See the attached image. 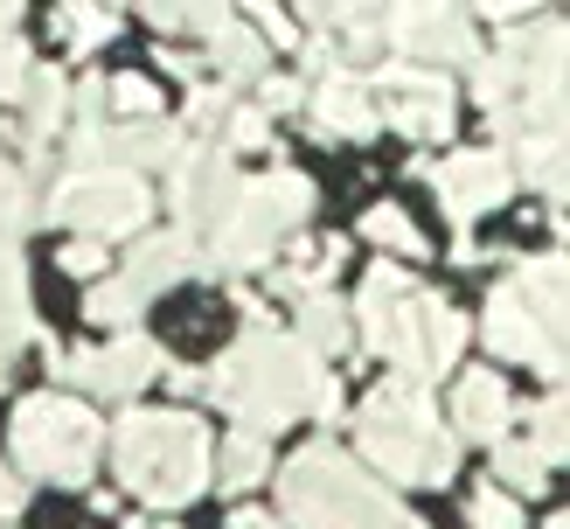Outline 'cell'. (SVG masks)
<instances>
[{
	"label": "cell",
	"instance_id": "cell-28",
	"mask_svg": "<svg viewBox=\"0 0 570 529\" xmlns=\"http://www.w3.org/2000/svg\"><path fill=\"white\" fill-rule=\"evenodd\" d=\"M56 28H63L77 49H105L111 36H119V14L98 8V0H63V8H56Z\"/></svg>",
	"mask_w": 570,
	"mask_h": 529
},
{
	"label": "cell",
	"instance_id": "cell-17",
	"mask_svg": "<svg viewBox=\"0 0 570 529\" xmlns=\"http://www.w3.org/2000/svg\"><path fill=\"white\" fill-rule=\"evenodd\" d=\"M188 272H203V251H195V237H188V231H154V237L126 258L119 286L147 306L154 293H167V286H175V278H188Z\"/></svg>",
	"mask_w": 570,
	"mask_h": 529
},
{
	"label": "cell",
	"instance_id": "cell-18",
	"mask_svg": "<svg viewBox=\"0 0 570 529\" xmlns=\"http://www.w3.org/2000/svg\"><path fill=\"white\" fill-rule=\"evenodd\" d=\"M515 286H522V300L535 306V321H543V334L557 342L563 376H570V258H563V251H543V258H529V265L515 272Z\"/></svg>",
	"mask_w": 570,
	"mask_h": 529
},
{
	"label": "cell",
	"instance_id": "cell-11",
	"mask_svg": "<svg viewBox=\"0 0 570 529\" xmlns=\"http://www.w3.org/2000/svg\"><path fill=\"white\" fill-rule=\"evenodd\" d=\"M390 49L424 56V63H480L460 0H390Z\"/></svg>",
	"mask_w": 570,
	"mask_h": 529
},
{
	"label": "cell",
	"instance_id": "cell-32",
	"mask_svg": "<svg viewBox=\"0 0 570 529\" xmlns=\"http://www.w3.org/2000/svg\"><path fill=\"white\" fill-rule=\"evenodd\" d=\"M111 111H119V119H160L154 77H111Z\"/></svg>",
	"mask_w": 570,
	"mask_h": 529
},
{
	"label": "cell",
	"instance_id": "cell-30",
	"mask_svg": "<svg viewBox=\"0 0 570 529\" xmlns=\"http://www.w3.org/2000/svg\"><path fill=\"white\" fill-rule=\"evenodd\" d=\"M362 231H368V244H383V251H424V237H417V223L396 209V203H376L362 216Z\"/></svg>",
	"mask_w": 570,
	"mask_h": 529
},
{
	"label": "cell",
	"instance_id": "cell-25",
	"mask_svg": "<svg viewBox=\"0 0 570 529\" xmlns=\"http://www.w3.org/2000/svg\"><path fill=\"white\" fill-rule=\"evenodd\" d=\"M299 342H306L313 355H341V349H348V306L313 286V293L299 300Z\"/></svg>",
	"mask_w": 570,
	"mask_h": 529
},
{
	"label": "cell",
	"instance_id": "cell-10",
	"mask_svg": "<svg viewBox=\"0 0 570 529\" xmlns=\"http://www.w3.org/2000/svg\"><path fill=\"white\" fill-rule=\"evenodd\" d=\"M167 175H175V216H181V231L195 237V231H223V223H230V209L244 203V175H237V160H230V147H223V139H203V147H188L175 167H167Z\"/></svg>",
	"mask_w": 570,
	"mask_h": 529
},
{
	"label": "cell",
	"instance_id": "cell-38",
	"mask_svg": "<svg viewBox=\"0 0 570 529\" xmlns=\"http://www.w3.org/2000/svg\"><path fill=\"white\" fill-rule=\"evenodd\" d=\"M293 8H299L313 28H348V8H355V0H293Z\"/></svg>",
	"mask_w": 570,
	"mask_h": 529
},
{
	"label": "cell",
	"instance_id": "cell-42",
	"mask_svg": "<svg viewBox=\"0 0 570 529\" xmlns=\"http://www.w3.org/2000/svg\"><path fill=\"white\" fill-rule=\"evenodd\" d=\"M230 529H278V522H272L265 509H237V516H230Z\"/></svg>",
	"mask_w": 570,
	"mask_h": 529
},
{
	"label": "cell",
	"instance_id": "cell-9",
	"mask_svg": "<svg viewBox=\"0 0 570 529\" xmlns=\"http://www.w3.org/2000/svg\"><path fill=\"white\" fill-rule=\"evenodd\" d=\"M508 49L522 56V126L529 133H570V28L543 21L508 36Z\"/></svg>",
	"mask_w": 570,
	"mask_h": 529
},
{
	"label": "cell",
	"instance_id": "cell-14",
	"mask_svg": "<svg viewBox=\"0 0 570 529\" xmlns=\"http://www.w3.org/2000/svg\"><path fill=\"white\" fill-rule=\"evenodd\" d=\"M480 334H488V349H494V355H508V362H529V370H543V376H557V383H563V355H557V342L543 334V321H535V306L522 300V286H515V278H508V286H494Z\"/></svg>",
	"mask_w": 570,
	"mask_h": 529
},
{
	"label": "cell",
	"instance_id": "cell-43",
	"mask_svg": "<svg viewBox=\"0 0 570 529\" xmlns=\"http://www.w3.org/2000/svg\"><path fill=\"white\" fill-rule=\"evenodd\" d=\"M14 14H21V0H0V28H8Z\"/></svg>",
	"mask_w": 570,
	"mask_h": 529
},
{
	"label": "cell",
	"instance_id": "cell-31",
	"mask_svg": "<svg viewBox=\"0 0 570 529\" xmlns=\"http://www.w3.org/2000/svg\"><path fill=\"white\" fill-rule=\"evenodd\" d=\"M466 522L473 529H522V509H515V494H508V488H480L466 501Z\"/></svg>",
	"mask_w": 570,
	"mask_h": 529
},
{
	"label": "cell",
	"instance_id": "cell-4",
	"mask_svg": "<svg viewBox=\"0 0 570 529\" xmlns=\"http://www.w3.org/2000/svg\"><path fill=\"white\" fill-rule=\"evenodd\" d=\"M355 432H362L368 467L404 481V488H439L460 467V439L439 425L432 390L411 383V376H390V383L368 390V404L355 411Z\"/></svg>",
	"mask_w": 570,
	"mask_h": 529
},
{
	"label": "cell",
	"instance_id": "cell-44",
	"mask_svg": "<svg viewBox=\"0 0 570 529\" xmlns=\"http://www.w3.org/2000/svg\"><path fill=\"white\" fill-rule=\"evenodd\" d=\"M550 529H570V509H563V516H550Z\"/></svg>",
	"mask_w": 570,
	"mask_h": 529
},
{
	"label": "cell",
	"instance_id": "cell-40",
	"mask_svg": "<svg viewBox=\"0 0 570 529\" xmlns=\"http://www.w3.org/2000/svg\"><path fill=\"white\" fill-rule=\"evenodd\" d=\"M473 8H480V14H494V21H515V14L535 8V0H473Z\"/></svg>",
	"mask_w": 570,
	"mask_h": 529
},
{
	"label": "cell",
	"instance_id": "cell-8",
	"mask_svg": "<svg viewBox=\"0 0 570 529\" xmlns=\"http://www.w3.org/2000/svg\"><path fill=\"white\" fill-rule=\"evenodd\" d=\"M49 216L77 223L83 237H126L154 216V203H147V182H139L132 167H77V175L56 182Z\"/></svg>",
	"mask_w": 570,
	"mask_h": 529
},
{
	"label": "cell",
	"instance_id": "cell-26",
	"mask_svg": "<svg viewBox=\"0 0 570 529\" xmlns=\"http://www.w3.org/2000/svg\"><path fill=\"white\" fill-rule=\"evenodd\" d=\"M147 21L160 36H216L230 28V0H147Z\"/></svg>",
	"mask_w": 570,
	"mask_h": 529
},
{
	"label": "cell",
	"instance_id": "cell-34",
	"mask_svg": "<svg viewBox=\"0 0 570 529\" xmlns=\"http://www.w3.org/2000/svg\"><path fill=\"white\" fill-rule=\"evenodd\" d=\"M139 314V300L119 286V278H98V286H91V321H105V327H126Z\"/></svg>",
	"mask_w": 570,
	"mask_h": 529
},
{
	"label": "cell",
	"instance_id": "cell-27",
	"mask_svg": "<svg viewBox=\"0 0 570 529\" xmlns=\"http://www.w3.org/2000/svg\"><path fill=\"white\" fill-rule=\"evenodd\" d=\"M529 445H535V453H543L550 467H557V460H570V376H563L550 398L529 411Z\"/></svg>",
	"mask_w": 570,
	"mask_h": 529
},
{
	"label": "cell",
	"instance_id": "cell-1",
	"mask_svg": "<svg viewBox=\"0 0 570 529\" xmlns=\"http://www.w3.org/2000/svg\"><path fill=\"white\" fill-rule=\"evenodd\" d=\"M203 390H209V404L237 411L250 432H278L293 418H334L341 411V383L321 370V355L299 334H278L265 321L250 334H237V349L203 376Z\"/></svg>",
	"mask_w": 570,
	"mask_h": 529
},
{
	"label": "cell",
	"instance_id": "cell-12",
	"mask_svg": "<svg viewBox=\"0 0 570 529\" xmlns=\"http://www.w3.org/2000/svg\"><path fill=\"white\" fill-rule=\"evenodd\" d=\"M376 98H383V119L396 133H411L417 147L424 139H445L452 119H460V105H452V84L439 70H417V63H390L376 77Z\"/></svg>",
	"mask_w": 570,
	"mask_h": 529
},
{
	"label": "cell",
	"instance_id": "cell-7",
	"mask_svg": "<svg viewBox=\"0 0 570 529\" xmlns=\"http://www.w3.org/2000/svg\"><path fill=\"white\" fill-rule=\"evenodd\" d=\"M306 216H313V188L299 175H285V167H278V175H258V182H244V203L230 209V223L209 237V258L230 265V272L265 265Z\"/></svg>",
	"mask_w": 570,
	"mask_h": 529
},
{
	"label": "cell",
	"instance_id": "cell-6",
	"mask_svg": "<svg viewBox=\"0 0 570 529\" xmlns=\"http://www.w3.org/2000/svg\"><path fill=\"white\" fill-rule=\"evenodd\" d=\"M8 439H14V460L36 473V481H91V467H98V453H105V425L83 404H70V398H28V404H14V425H8Z\"/></svg>",
	"mask_w": 570,
	"mask_h": 529
},
{
	"label": "cell",
	"instance_id": "cell-35",
	"mask_svg": "<svg viewBox=\"0 0 570 529\" xmlns=\"http://www.w3.org/2000/svg\"><path fill=\"white\" fill-rule=\"evenodd\" d=\"M244 8H250V28H258L272 49H293L299 42V28H293V14H285L278 0H244Z\"/></svg>",
	"mask_w": 570,
	"mask_h": 529
},
{
	"label": "cell",
	"instance_id": "cell-15",
	"mask_svg": "<svg viewBox=\"0 0 570 529\" xmlns=\"http://www.w3.org/2000/svg\"><path fill=\"white\" fill-rule=\"evenodd\" d=\"M160 370H167L160 349L147 342V334H132V327H126V334H111L105 349L70 355V376L91 390V398H132V390H139V383H154Z\"/></svg>",
	"mask_w": 570,
	"mask_h": 529
},
{
	"label": "cell",
	"instance_id": "cell-5",
	"mask_svg": "<svg viewBox=\"0 0 570 529\" xmlns=\"http://www.w3.org/2000/svg\"><path fill=\"white\" fill-rule=\"evenodd\" d=\"M278 501L299 529H424L404 501L383 494L341 445H306L278 473Z\"/></svg>",
	"mask_w": 570,
	"mask_h": 529
},
{
	"label": "cell",
	"instance_id": "cell-39",
	"mask_svg": "<svg viewBox=\"0 0 570 529\" xmlns=\"http://www.w3.org/2000/svg\"><path fill=\"white\" fill-rule=\"evenodd\" d=\"M258 98H265V111H293V105H299V84L265 77V84H258Z\"/></svg>",
	"mask_w": 570,
	"mask_h": 529
},
{
	"label": "cell",
	"instance_id": "cell-37",
	"mask_svg": "<svg viewBox=\"0 0 570 529\" xmlns=\"http://www.w3.org/2000/svg\"><path fill=\"white\" fill-rule=\"evenodd\" d=\"M63 272H77V278H105V237H77V244L63 251Z\"/></svg>",
	"mask_w": 570,
	"mask_h": 529
},
{
	"label": "cell",
	"instance_id": "cell-21",
	"mask_svg": "<svg viewBox=\"0 0 570 529\" xmlns=\"http://www.w3.org/2000/svg\"><path fill=\"white\" fill-rule=\"evenodd\" d=\"M522 175L557 203H570V133H522Z\"/></svg>",
	"mask_w": 570,
	"mask_h": 529
},
{
	"label": "cell",
	"instance_id": "cell-20",
	"mask_svg": "<svg viewBox=\"0 0 570 529\" xmlns=\"http://www.w3.org/2000/svg\"><path fill=\"white\" fill-rule=\"evenodd\" d=\"M21 98H28V139L42 147V139H56V133H63V119L77 111V84L63 70H36Z\"/></svg>",
	"mask_w": 570,
	"mask_h": 529
},
{
	"label": "cell",
	"instance_id": "cell-33",
	"mask_svg": "<svg viewBox=\"0 0 570 529\" xmlns=\"http://www.w3.org/2000/svg\"><path fill=\"white\" fill-rule=\"evenodd\" d=\"M28 77H36V56H28L21 36H8V28H0V98H21Z\"/></svg>",
	"mask_w": 570,
	"mask_h": 529
},
{
	"label": "cell",
	"instance_id": "cell-29",
	"mask_svg": "<svg viewBox=\"0 0 570 529\" xmlns=\"http://www.w3.org/2000/svg\"><path fill=\"white\" fill-rule=\"evenodd\" d=\"M494 473H501V488H515V494H543V481H550V460L535 453V445L501 439V445H494Z\"/></svg>",
	"mask_w": 570,
	"mask_h": 529
},
{
	"label": "cell",
	"instance_id": "cell-24",
	"mask_svg": "<svg viewBox=\"0 0 570 529\" xmlns=\"http://www.w3.org/2000/svg\"><path fill=\"white\" fill-rule=\"evenodd\" d=\"M28 342V278H21V258L14 244L0 237V362Z\"/></svg>",
	"mask_w": 570,
	"mask_h": 529
},
{
	"label": "cell",
	"instance_id": "cell-22",
	"mask_svg": "<svg viewBox=\"0 0 570 529\" xmlns=\"http://www.w3.org/2000/svg\"><path fill=\"white\" fill-rule=\"evenodd\" d=\"M265 36H258V28H216V36H209V63L223 70V77H230V84H265Z\"/></svg>",
	"mask_w": 570,
	"mask_h": 529
},
{
	"label": "cell",
	"instance_id": "cell-41",
	"mask_svg": "<svg viewBox=\"0 0 570 529\" xmlns=\"http://www.w3.org/2000/svg\"><path fill=\"white\" fill-rule=\"evenodd\" d=\"M14 509H21V481H14V473H8V467H0V522H8Z\"/></svg>",
	"mask_w": 570,
	"mask_h": 529
},
{
	"label": "cell",
	"instance_id": "cell-19",
	"mask_svg": "<svg viewBox=\"0 0 570 529\" xmlns=\"http://www.w3.org/2000/svg\"><path fill=\"white\" fill-rule=\"evenodd\" d=\"M452 418H460V432L466 439H508V418H515V404H508V383L494 370H473L460 383V398H452Z\"/></svg>",
	"mask_w": 570,
	"mask_h": 529
},
{
	"label": "cell",
	"instance_id": "cell-16",
	"mask_svg": "<svg viewBox=\"0 0 570 529\" xmlns=\"http://www.w3.org/2000/svg\"><path fill=\"white\" fill-rule=\"evenodd\" d=\"M313 126L334 133V139H368L383 126V98H376V77H355V70H327L321 91H313Z\"/></svg>",
	"mask_w": 570,
	"mask_h": 529
},
{
	"label": "cell",
	"instance_id": "cell-13",
	"mask_svg": "<svg viewBox=\"0 0 570 529\" xmlns=\"http://www.w3.org/2000/svg\"><path fill=\"white\" fill-rule=\"evenodd\" d=\"M432 188H439V203L460 216V223H473L480 209H501V203H508V188H515V167H508L501 147H473V154L439 160V167H432Z\"/></svg>",
	"mask_w": 570,
	"mask_h": 529
},
{
	"label": "cell",
	"instance_id": "cell-2",
	"mask_svg": "<svg viewBox=\"0 0 570 529\" xmlns=\"http://www.w3.org/2000/svg\"><path fill=\"white\" fill-rule=\"evenodd\" d=\"M355 321H362V342L376 349L396 376H411L432 390L452 362H460L466 349V314L460 306H445L439 293H424L411 272H396V265H376L362 278V300H355Z\"/></svg>",
	"mask_w": 570,
	"mask_h": 529
},
{
	"label": "cell",
	"instance_id": "cell-23",
	"mask_svg": "<svg viewBox=\"0 0 570 529\" xmlns=\"http://www.w3.org/2000/svg\"><path fill=\"white\" fill-rule=\"evenodd\" d=\"M265 473H272V439L250 432V425H237L230 439H223V453H216V481L223 488H258Z\"/></svg>",
	"mask_w": 570,
	"mask_h": 529
},
{
	"label": "cell",
	"instance_id": "cell-3",
	"mask_svg": "<svg viewBox=\"0 0 570 529\" xmlns=\"http://www.w3.org/2000/svg\"><path fill=\"white\" fill-rule=\"evenodd\" d=\"M111 467L147 509H181L209 488L216 445L203 432V418L188 411H126L111 425Z\"/></svg>",
	"mask_w": 570,
	"mask_h": 529
},
{
	"label": "cell",
	"instance_id": "cell-36",
	"mask_svg": "<svg viewBox=\"0 0 570 529\" xmlns=\"http://www.w3.org/2000/svg\"><path fill=\"white\" fill-rule=\"evenodd\" d=\"M265 139H272L265 105H237V111H230V126H223V147H265Z\"/></svg>",
	"mask_w": 570,
	"mask_h": 529
}]
</instances>
